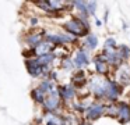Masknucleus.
Segmentation results:
<instances>
[{"mask_svg":"<svg viewBox=\"0 0 130 125\" xmlns=\"http://www.w3.org/2000/svg\"><path fill=\"white\" fill-rule=\"evenodd\" d=\"M66 33L74 36H87L90 33V24L87 22V19H81V18H71L69 21H66L63 24Z\"/></svg>","mask_w":130,"mask_h":125,"instance_id":"f257e3e1","label":"nucleus"},{"mask_svg":"<svg viewBox=\"0 0 130 125\" xmlns=\"http://www.w3.org/2000/svg\"><path fill=\"white\" fill-rule=\"evenodd\" d=\"M110 79L108 77H102V75H94L90 79V92L96 97L98 100L105 99L108 86H109Z\"/></svg>","mask_w":130,"mask_h":125,"instance_id":"f03ea898","label":"nucleus"},{"mask_svg":"<svg viewBox=\"0 0 130 125\" xmlns=\"http://www.w3.org/2000/svg\"><path fill=\"white\" fill-rule=\"evenodd\" d=\"M43 107L48 113H56L59 110L60 104H62V99H60L59 93H57V88L55 90H52L51 93H48L45 96V100H43Z\"/></svg>","mask_w":130,"mask_h":125,"instance_id":"7ed1b4c3","label":"nucleus"},{"mask_svg":"<svg viewBox=\"0 0 130 125\" xmlns=\"http://www.w3.org/2000/svg\"><path fill=\"white\" fill-rule=\"evenodd\" d=\"M115 82L119 86H126L130 83V67L127 64H122L120 67H118L115 71Z\"/></svg>","mask_w":130,"mask_h":125,"instance_id":"20e7f679","label":"nucleus"},{"mask_svg":"<svg viewBox=\"0 0 130 125\" xmlns=\"http://www.w3.org/2000/svg\"><path fill=\"white\" fill-rule=\"evenodd\" d=\"M105 107L106 106L99 103V102H92V104L88 106L84 111L87 119L88 121H95V119H98L102 114H105Z\"/></svg>","mask_w":130,"mask_h":125,"instance_id":"39448f33","label":"nucleus"},{"mask_svg":"<svg viewBox=\"0 0 130 125\" xmlns=\"http://www.w3.org/2000/svg\"><path fill=\"white\" fill-rule=\"evenodd\" d=\"M43 39H45V31H32V32H28L25 36V42L31 49L38 46Z\"/></svg>","mask_w":130,"mask_h":125,"instance_id":"423d86ee","label":"nucleus"},{"mask_svg":"<svg viewBox=\"0 0 130 125\" xmlns=\"http://www.w3.org/2000/svg\"><path fill=\"white\" fill-rule=\"evenodd\" d=\"M73 64L76 68L81 69L83 67L88 65L90 64V57H88V53L85 52L84 49H78L76 52V56H74V60H73Z\"/></svg>","mask_w":130,"mask_h":125,"instance_id":"0eeeda50","label":"nucleus"},{"mask_svg":"<svg viewBox=\"0 0 130 125\" xmlns=\"http://www.w3.org/2000/svg\"><path fill=\"white\" fill-rule=\"evenodd\" d=\"M116 110H118V117L116 118L120 119L122 122H129L130 121V106L124 102H119L116 103Z\"/></svg>","mask_w":130,"mask_h":125,"instance_id":"6e6552de","label":"nucleus"},{"mask_svg":"<svg viewBox=\"0 0 130 125\" xmlns=\"http://www.w3.org/2000/svg\"><path fill=\"white\" fill-rule=\"evenodd\" d=\"M25 67H27L28 74L31 75L32 78H38V77L42 75V65H41L35 58H28V60H25Z\"/></svg>","mask_w":130,"mask_h":125,"instance_id":"1a4fd4ad","label":"nucleus"},{"mask_svg":"<svg viewBox=\"0 0 130 125\" xmlns=\"http://www.w3.org/2000/svg\"><path fill=\"white\" fill-rule=\"evenodd\" d=\"M57 93H59L62 102H70V100H73L76 97L77 92L71 85H66V86H59L57 88Z\"/></svg>","mask_w":130,"mask_h":125,"instance_id":"9d476101","label":"nucleus"},{"mask_svg":"<svg viewBox=\"0 0 130 125\" xmlns=\"http://www.w3.org/2000/svg\"><path fill=\"white\" fill-rule=\"evenodd\" d=\"M120 93H122V88L113 79H110L109 86H108V90H106V94H105V99L109 100V102H116V99L119 97Z\"/></svg>","mask_w":130,"mask_h":125,"instance_id":"9b49d317","label":"nucleus"},{"mask_svg":"<svg viewBox=\"0 0 130 125\" xmlns=\"http://www.w3.org/2000/svg\"><path fill=\"white\" fill-rule=\"evenodd\" d=\"M94 63H95L96 75H102V77H105V75L108 74L109 65H108V64L104 61V58L101 57V54H99V56H95V57H94Z\"/></svg>","mask_w":130,"mask_h":125,"instance_id":"f8f14e48","label":"nucleus"},{"mask_svg":"<svg viewBox=\"0 0 130 125\" xmlns=\"http://www.w3.org/2000/svg\"><path fill=\"white\" fill-rule=\"evenodd\" d=\"M85 82H87V77H85V72L81 71V69H78V71L73 75V78H71V86H73L74 89L83 88V86L85 85Z\"/></svg>","mask_w":130,"mask_h":125,"instance_id":"ddd939ff","label":"nucleus"},{"mask_svg":"<svg viewBox=\"0 0 130 125\" xmlns=\"http://www.w3.org/2000/svg\"><path fill=\"white\" fill-rule=\"evenodd\" d=\"M55 47L52 46L51 43H48L46 40H42L38 46L34 47V53H35V57H39L42 54H46V53H51Z\"/></svg>","mask_w":130,"mask_h":125,"instance_id":"4468645a","label":"nucleus"},{"mask_svg":"<svg viewBox=\"0 0 130 125\" xmlns=\"http://www.w3.org/2000/svg\"><path fill=\"white\" fill-rule=\"evenodd\" d=\"M96 46H98V38H96V35H94V33H88V35L85 36V40H84V43H83L81 49L94 50V49H96Z\"/></svg>","mask_w":130,"mask_h":125,"instance_id":"2eb2a0df","label":"nucleus"},{"mask_svg":"<svg viewBox=\"0 0 130 125\" xmlns=\"http://www.w3.org/2000/svg\"><path fill=\"white\" fill-rule=\"evenodd\" d=\"M35 60H37L41 65H52V63L56 60V57H55V54L51 52V53H46V54L39 56V57H35Z\"/></svg>","mask_w":130,"mask_h":125,"instance_id":"dca6fc26","label":"nucleus"},{"mask_svg":"<svg viewBox=\"0 0 130 125\" xmlns=\"http://www.w3.org/2000/svg\"><path fill=\"white\" fill-rule=\"evenodd\" d=\"M38 88H39V89H41V90H42L45 94H48V93H51L52 90H55V89H56V86H55V83L52 82L51 79L45 78V79H43L42 82L39 83V86H38Z\"/></svg>","mask_w":130,"mask_h":125,"instance_id":"f3484780","label":"nucleus"},{"mask_svg":"<svg viewBox=\"0 0 130 125\" xmlns=\"http://www.w3.org/2000/svg\"><path fill=\"white\" fill-rule=\"evenodd\" d=\"M45 96H46V94L43 93V92L39 88L32 89V92H31V97H32V99H34L37 103H39V104H42V103H43V100H45Z\"/></svg>","mask_w":130,"mask_h":125,"instance_id":"a211bd4d","label":"nucleus"},{"mask_svg":"<svg viewBox=\"0 0 130 125\" xmlns=\"http://www.w3.org/2000/svg\"><path fill=\"white\" fill-rule=\"evenodd\" d=\"M116 50L119 52V54H120V57L124 60H127V58L130 57V47L129 46H124V44H120V46H116Z\"/></svg>","mask_w":130,"mask_h":125,"instance_id":"6ab92c4d","label":"nucleus"},{"mask_svg":"<svg viewBox=\"0 0 130 125\" xmlns=\"http://www.w3.org/2000/svg\"><path fill=\"white\" fill-rule=\"evenodd\" d=\"M60 65H62L63 69H66V71H71V69L74 68V64H73V60H71L70 57H64L60 60Z\"/></svg>","mask_w":130,"mask_h":125,"instance_id":"aec40b11","label":"nucleus"},{"mask_svg":"<svg viewBox=\"0 0 130 125\" xmlns=\"http://www.w3.org/2000/svg\"><path fill=\"white\" fill-rule=\"evenodd\" d=\"M35 6H37V7H39L41 10H43L45 13H48V14H55L53 10L51 8V6H49L48 0H45V2H37V3H35Z\"/></svg>","mask_w":130,"mask_h":125,"instance_id":"412c9836","label":"nucleus"},{"mask_svg":"<svg viewBox=\"0 0 130 125\" xmlns=\"http://www.w3.org/2000/svg\"><path fill=\"white\" fill-rule=\"evenodd\" d=\"M105 114L106 115H109V117H118V110H116V106H115V103L113 104H110V106H108V107H105Z\"/></svg>","mask_w":130,"mask_h":125,"instance_id":"4be33fe9","label":"nucleus"},{"mask_svg":"<svg viewBox=\"0 0 130 125\" xmlns=\"http://www.w3.org/2000/svg\"><path fill=\"white\" fill-rule=\"evenodd\" d=\"M85 6H87L88 15H95V8H96V6H98V3L96 2H87Z\"/></svg>","mask_w":130,"mask_h":125,"instance_id":"5701e85b","label":"nucleus"},{"mask_svg":"<svg viewBox=\"0 0 130 125\" xmlns=\"http://www.w3.org/2000/svg\"><path fill=\"white\" fill-rule=\"evenodd\" d=\"M104 47H109V49H116V40H115V38H108L106 40H105Z\"/></svg>","mask_w":130,"mask_h":125,"instance_id":"b1692460","label":"nucleus"},{"mask_svg":"<svg viewBox=\"0 0 130 125\" xmlns=\"http://www.w3.org/2000/svg\"><path fill=\"white\" fill-rule=\"evenodd\" d=\"M29 21H31L29 24H31L32 27H35V25H38V18H35V17H34V18H31Z\"/></svg>","mask_w":130,"mask_h":125,"instance_id":"393cba45","label":"nucleus"},{"mask_svg":"<svg viewBox=\"0 0 130 125\" xmlns=\"http://www.w3.org/2000/svg\"><path fill=\"white\" fill-rule=\"evenodd\" d=\"M95 25H96V27H101V25H102V22L99 21V19H95Z\"/></svg>","mask_w":130,"mask_h":125,"instance_id":"a878e982","label":"nucleus"},{"mask_svg":"<svg viewBox=\"0 0 130 125\" xmlns=\"http://www.w3.org/2000/svg\"><path fill=\"white\" fill-rule=\"evenodd\" d=\"M80 125H90V124H88V122H81Z\"/></svg>","mask_w":130,"mask_h":125,"instance_id":"bb28decb","label":"nucleus"}]
</instances>
